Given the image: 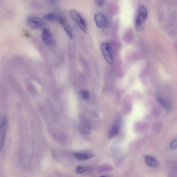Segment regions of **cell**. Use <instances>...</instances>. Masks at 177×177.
<instances>
[{"label":"cell","instance_id":"1","mask_svg":"<svg viewBox=\"0 0 177 177\" xmlns=\"http://www.w3.org/2000/svg\"><path fill=\"white\" fill-rule=\"evenodd\" d=\"M70 17L77 25L81 30L84 33L87 32L86 23L80 13L75 9L70 11L69 13Z\"/></svg>","mask_w":177,"mask_h":177},{"label":"cell","instance_id":"2","mask_svg":"<svg viewBox=\"0 0 177 177\" xmlns=\"http://www.w3.org/2000/svg\"><path fill=\"white\" fill-rule=\"evenodd\" d=\"M148 11L144 6L140 7L135 23V28L137 31L141 30L143 23L148 17Z\"/></svg>","mask_w":177,"mask_h":177},{"label":"cell","instance_id":"3","mask_svg":"<svg viewBox=\"0 0 177 177\" xmlns=\"http://www.w3.org/2000/svg\"><path fill=\"white\" fill-rule=\"evenodd\" d=\"M94 19L97 26L100 29H105L109 26V20L108 17L101 11L95 13Z\"/></svg>","mask_w":177,"mask_h":177},{"label":"cell","instance_id":"4","mask_svg":"<svg viewBox=\"0 0 177 177\" xmlns=\"http://www.w3.org/2000/svg\"><path fill=\"white\" fill-rule=\"evenodd\" d=\"M101 49L103 56L107 62L110 65H112L113 57L111 44L107 42L102 43Z\"/></svg>","mask_w":177,"mask_h":177},{"label":"cell","instance_id":"5","mask_svg":"<svg viewBox=\"0 0 177 177\" xmlns=\"http://www.w3.org/2000/svg\"><path fill=\"white\" fill-rule=\"evenodd\" d=\"M26 24L29 27L38 29L45 26V21L40 17L36 16H29L27 18Z\"/></svg>","mask_w":177,"mask_h":177},{"label":"cell","instance_id":"6","mask_svg":"<svg viewBox=\"0 0 177 177\" xmlns=\"http://www.w3.org/2000/svg\"><path fill=\"white\" fill-rule=\"evenodd\" d=\"M42 38L45 44L49 46H53L56 44V42L52 33L49 30L45 28L43 31Z\"/></svg>","mask_w":177,"mask_h":177},{"label":"cell","instance_id":"7","mask_svg":"<svg viewBox=\"0 0 177 177\" xmlns=\"http://www.w3.org/2000/svg\"><path fill=\"white\" fill-rule=\"evenodd\" d=\"M8 121L6 117H3L0 125V146L2 150L4 143L5 137L7 129Z\"/></svg>","mask_w":177,"mask_h":177},{"label":"cell","instance_id":"8","mask_svg":"<svg viewBox=\"0 0 177 177\" xmlns=\"http://www.w3.org/2000/svg\"><path fill=\"white\" fill-rule=\"evenodd\" d=\"M58 22L61 25L62 27L70 39H72L73 38L72 32L70 26L68 24L66 18L63 16H61Z\"/></svg>","mask_w":177,"mask_h":177},{"label":"cell","instance_id":"9","mask_svg":"<svg viewBox=\"0 0 177 177\" xmlns=\"http://www.w3.org/2000/svg\"><path fill=\"white\" fill-rule=\"evenodd\" d=\"M121 125V121L119 118H117L115 120L114 123L110 131L109 137L110 138H112L117 134L119 131Z\"/></svg>","mask_w":177,"mask_h":177},{"label":"cell","instance_id":"10","mask_svg":"<svg viewBox=\"0 0 177 177\" xmlns=\"http://www.w3.org/2000/svg\"><path fill=\"white\" fill-rule=\"evenodd\" d=\"M73 156L76 160L80 161H84L92 158L94 155L92 154L81 153H74Z\"/></svg>","mask_w":177,"mask_h":177},{"label":"cell","instance_id":"11","mask_svg":"<svg viewBox=\"0 0 177 177\" xmlns=\"http://www.w3.org/2000/svg\"><path fill=\"white\" fill-rule=\"evenodd\" d=\"M61 15L56 13H51L47 14L44 16L45 19L51 21H57L58 22L60 18H61Z\"/></svg>","mask_w":177,"mask_h":177},{"label":"cell","instance_id":"12","mask_svg":"<svg viewBox=\"0 0 177 177\" xmlns=\"http://www.w3.org/2000/svg\"><path fill=\"white\" fill-rule=\"evenodd\" d=\"M145 162L149 166L155 167L158 166V162L157 160L153 156L147 155L145 157Z\"/></svg>","mask_w":177,"mask_h":177},{"label":"cell","instance_id":"13","mask_svg":"<svg viewBox=\"0 0 177 177\" xmlns=\"http://www.w3.org/2000/svg\"><path fill=\"white\" fill-rule=\"evenodd\" d=\"M90 169V167L87 166H78L76 167V172L77 174H81L87 172Z\"/></svg>","mask_w":177,"mask_h":177},{"label":"cell","instance_id":"14","mask_svg":"<svg viewBox=\"0 0 177 177\" xmlns=\"http://www.w3.org/2000/svg\"><path fill=\"white\" fill-rule=\"evenodd\" d=\"M81 95L83 99L86 100H89L91 96L89 93L85 90H82L80 91Z\"/></svg>","mask_w":177,"mask_h":177},{"label":"cell","instance_id":"15","mask_svg":"<svg viewBox=\"0 0 177 177\" xmlns=\"http://www.w3.org/2000/svg\"><path fill=\"white\" fill-rule=\"evenodd\" d=\"M83 131L86 134L90 135L92 133L91 128L88 125H84L83 126Z\"/></svg>","mask_w":177,"mask_h":177},{"label":"cell","instance_id":"16","mask_svg":"<svg viewBox=\"0 0 177 177\" xmlns=\"http://www.w3.org/2000/svg\"><path fill=\"white\" fill-rule=\"evenodd\" d=\"M93 1L97 6L101 7L104 4L105 0H93Z\"/></svg>","mask_w":177,"mask_h":177},{"label":"cell","instance_id":"17","mask_svg":"<svg viewBox=\"0 0 177 177\" xmlns=\"http://www.w3.org/2000/svg\"><path fill=\"white\" fill-rule=\"evenodd\" d=\"M171 148H174L177 147V142L176 141H174L172 142L171 144Z\"/></svg>","mask_w":177,"mask_h":177},{"label":"cell","instance_id":"18","mask_svg":"<svg viewBox=\"0 0 177 177\" xmlns=\"http://www.w3.org/2000/svg\"><path fill=\"white\" fill-rule=\"evenodd\" d=\"M24 34L25 36L26 37L29 38L30 37V34L27 32L25 31L24 33Z\"/></svg>","mask_w":177,"mask_h":177}]
</instances>
